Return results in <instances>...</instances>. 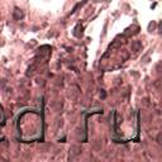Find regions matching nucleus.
<instances>
[{
  "mask_svg": "<svg viewBox=\"0 0 162 162\" xmlns=\"http://www.w3.org/2000/svg\"><path fill=\"white\" fill-rule=\"evenodd\" d=\"M22 17H23V12H22L19 8H15L14 9V18L15 19H20Z\"/></svg>",
  "mask_w": 162,
  "mask_h": 162,
  "instance_id": "obj_1",
  "label": "nucleus"
}]
</instances>
